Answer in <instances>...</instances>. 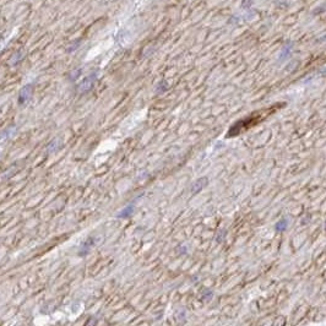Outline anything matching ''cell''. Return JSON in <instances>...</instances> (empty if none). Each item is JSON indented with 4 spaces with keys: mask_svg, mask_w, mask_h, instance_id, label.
<instances>
[{
    "mask_svg": "<svg viewBox=\"0 0 326 326\" xmlns=\"http://www.w3.org/2000/svg\"><path fill=\"white\" fill-rule=\"evenodd\" d=\"M281 105H283V103H278V104H273V105L262 108L260 110H256V112H254V113H251V114H249V115L239 119L237 123H234L230 127V129L227 132V137L238 136V135L243 134L244 131L254 128L255 125L260 124L264 120H266L268 117H271L272 114H275L281 108Z\"/></svg>",
    "mask_w": 326,
    "mask_h": 326,
    "instance_id": "6da1fadb",
    "label": "cell"
},
{
    "mask_svg": "<svg viewBox=\"0 0 326 326\" xmlns=\"http://www.w3.org/2000/svg\"><path fill=\"white\" fill-rule=\"evenodd\" d=\"M95 74H92L91 76H88L86 80H84V82L80 85V90L81 91H87V90H90L91 87H92V85H93V82H95Z\"/></svg>",
    "mask_w": 326,
    "mask_h": 326,
    "instance_id": "7a4b0ae2",
    "label": "cell"
}]
</instances>
